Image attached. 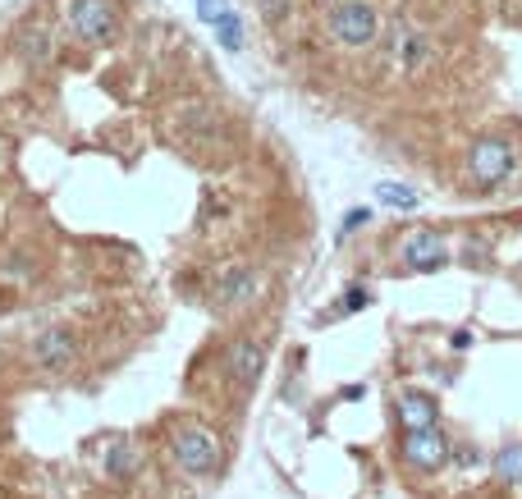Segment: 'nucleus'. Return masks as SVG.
Instances as JSON below:
<instances>
[{
  "mask_svg": "<svg viewBox=\"0 0 522 499\" xmlns=\"http://www.w3.org/2000/svg\"><path fill=\"white\" fill-rule=\"evenodd\" d=\"M211 28H216V42L225 46V51H239V46H243V19L234 10H225L216 23H211Z\"/></svg>",
  "mask_w": 522,
  "mask_h": 499,
  "instance_id": "15",
  "label": "nucleus"
},
{
  "mask_svg": "<svg viewBox=\"0 0 522 499\" xmlns=\"http://www.w3.org/2000/svg\"><path fill=\"white\" fill-rule=\"evenodd\" d=\"M133 467H138V454H133V445L129 440H115V445L106 449V472L115 481H124V477H133Z\"/></svg>",
  "mask_w": 522,
  "mask_h": 499,
  "instance_id": "14",
  "label": "nucleus"
},
{
  "mask_svg": "<svg viewBox=\"0 0 522 499\" xmlns=\"http://www.w3.org/2000/svg\"><path fill=\"white\" fill-rule=\"evenodd\" d=\"M468 170L481 188H500L513 170H518V156L504 138H477L468 152Z\"/></svg>",
  "mask_w": 522,
  "mask_h": 499,
  "instance_id": "2",
  "label": "nucleus"
},
{
  "mask_svg": "<svg viewBox=\"0 0 522 499\" xmlns=\"http://www.w3.org/2000/svg\"><path fill=\"white\" fill-rule=\"evenodd\" d=\"M28 353H33V362L42 371H60L74 362V339H69V330H42Z\"/></svg>",
  "mask_w": 522,
  "mask_h": 499,
  "instance_id": "7",
  "label": "nucleus"
},
{
  "mask_svg": "<svg viewBox=\"0 0 522 499\" xmlns=\"http://www.w3.org/2000/svg\"><path fill=\"white\" fill-rule=\"evenodd\" d=\"M454 348H458V353H463V348H472V335H468V330H458V335H454Z\"/></svg>",
  "mask_w": 522,
  "mask_h": 499,
  "instance_id": "20",
  "label": "nucleus"
},
{
  "mask_svg": "<svg viewBox=\"0 0 522 499\" xmlns=\"http://www.w3.org/2000/svg\"><path fill=\"white\" fill-rule=\"evenodd\" d=\"M69 23L74 33L92 46L115 42V28H120V14H115V0H74L69 5Z\"/></svg>",
  "mask_w": 522,
  "mask_h": 499,
  "instance_id": "3",
  "label": "nucleus"
},
{
  "mask_svg": "<svg viewBox=\"0 0 522 499\" xmlns=\"http://www.w3.org/2000/svg\"><path fill=\"white\" fill-rule=\"evenodd\" d=\"M174 463L184 467V472H193V477H207L220 463V440L207 431H197V426H188V431L174 435Z\"/></svg>",
  "mask_w": 522,
  "mask_h": 499,
  "instance_id": "4",
  "label": "nucleus"
},
{
  "mask_svg": "<svg viewBox=\"0 0 522 499\" xmlns=\"http://www.w3.org/2000/svg\"><path fill=\"white\" fill-rule=\"evenodd\" d=\"M399 422H403V431L435 426V403L426 399V394H403V399H399Z\"/></svg>",
  "mask_w": 522,
  "mask_h": 499,
  "instance_id": "11",
  "label": "nucleus"
},
{
  "mask_svg": "<svg viewBox=\"0 0 522 499\" xmlns=\"http://www.w3.org/2000/svg\"><path fill=\"white\" fill-rule=\"evenodd\" d=\"M403 463L417 467V472H440L449 463V440L435 426H422V431H403Z\"/></svg>",
  "mask_w": 522,
  "mask_h": 499,
  "instance_id": "5",
  "label": "nucleus"
},
{
  "mask_svg": "<svg viewBox=\"0 0 522 499\" xmlns=\"http://www.w3.org/2000/svg\"><path fill=\"white\" fill-rule=\"evenodd\" d=\"M261 362H266V353H261L257 339H239V344L229 348V376L239 380V385H252L261 376Z\"/></svg>",
  "mask_w": 522,
  "mask_h": 499,
  "instance_id": "8",
  "label": "nucleus"
},
{
  "mask_svg": "<svg viewBox=\"0 0 522 499\" xmlns=\"http://www.w3.org/2000/svg\"><path fill=\"white\" fill-rule=\"evenodd\" d=\"M326 28L339 46L362 51V46H371L376 33H381V14H376V5H367V0H335L326 10Z\"/></svg>",
  "mask_w": 522,
  "mask_h": 499,
  "instance_id": "1",
  "label": "nucleus"
},
{
  "mask_svg": "<svg viewBox=\"0 0 522 499\" xmlns=\"http://www.w3.org/2000/svg\"><path fill=\"white\" fill-rule=\"evenodd\" d=\"M394 55H399V65L408 69V74H417V69L431 60V42H426V33H417V28H403V33L394 37Z\"/></svg>",
  "mask_w": 522,
  "mask_h": 499,
  "instance_id": "10",
  "label": "nucleus"
},
{
  "mask_svg": "<svg viewBox=\"0 0 522 499\" xmlns=\"http://www.w3.org/2000/svg\"><path fill=\"white\" fill-rule=\"evenodd\" d=\"M399 257H403L408 271H440V266L449 261V252H445V239H440L435 229H417V234L403 239Z\"/></svg>",
  "mask_w": 522,
  "mask_h": 499,
  "instance_id": "6",
  "label": "nucleus"
},
{
  "mask_svg": "<svg viewBox=\"0 0 522 499\" xmlns=\"http://www.w3.org/2000/svg\"><path fill=\"white\" fill-rule=\"evenodd\" d=\"M490 472L504 481V486H522V445H504L490 463Z\"/></svg>",
  "mask_w": 522,
  "mask_h": 499,
  "instance_id": "13",
  "label": "nucleus"
},
{
  "mask_svg": "<svg viewBox=\"0 0 522 499\" xmlns=\"http://www.w3.org/2000/svg\"><path fill=\"white\" fill-rule=\"evenodd\" d=\"M225 10H229V0H197V14H202L207 23H216Z\"/></svg>",
  "mask_w": 522,
  "mask_h": 499,
  "instance_id": "17",
  "label": "nucleus"
},
{
  "mask_svg": "<svg viewBox=\"0 0 522 499\" xmlns=\"http://www.w3.org/2000/svg\"><path fill=\"white\" fill-rule=\"evenodd\" d=\"M289 5H294V0H257V10L266 14V19H284V14H289Z\"/></svg>",
  "mask_w": 522,
  "mask_h": 499,
  "instance_id": "16",
  "label": "nucleus"
},
{
  "mask_svg": "<svg viewBox=\"0 0 522 499\" xmlns=\"http://www.w3.org/2000/svg\"><path fill=\"white\" fill-rule=\"evenodd\" d=\"M367 303H371L367 289H348V293H344V312H362Z\"/></svg>",
  "mask_w": 522,
  "mask_h": 499,
  "instance_id": "18",
  "label": "nucleus"
},
{
  "mask_svg": "<svg viewBox=\"0 0 522 499\" xmlns=\"http://www.w3.org/2000/svg\"><path fill=\"white\" fill-rule=\"evenodd\" d=\"M216 298L225 307H243V303H252V298H257V275L252 271H225V280L216 284Z\"/></svg>",
  "mask_w": 522,
  "mask_h": 499,
  "instance_id": "9",
  "label": "nucleus"
},
{
  "mask_svg": "<svg viewBox=\"0 0 522 499\" xmlns=\"http://www.w3.org/2000/svg\"><path fill=\"white\" fill-rule=\"evenodd\" d=\"M358 225H367V211H348V216H344V234H353Z\"/></svg>",
  "mask_w": 522,
  "mask_h": 499,
  "instance_id": "19",
  "label": "nucleus"
},
{
  "mask_svg": "<svg viewBox=\"0 0 522 499\" xmlns=\"http://www.w3.org/2000/svg\"><path fill=\"white\" fill-rule=\"evenodd\" d=\"M376 202H381V207H390V211H417V207H422V197H417V188L394 184V179L376 184Z\"/></svg>",
  "mask_w": 522,
  "mask_h": 499,
  "instance_id": "12",
  "label": "nucleus"
}]
</instances>
